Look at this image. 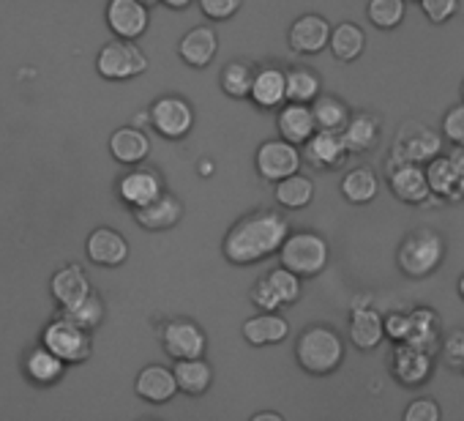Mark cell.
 Listing matches in <instances>:
<instances>
[{
	"label": "cell",
	"mask_w": 464,
	"mask_h": 421,
	"mask_svg": "<svg viewBox=\"0 0 464 421\" xmlns=\"http://www.w3.org/2000/svg\"><path fill=\"white\" fill-rule=\"evenodd\" d=\"M290 236V222L271 208L252 210L241 217L221 239V255L229 266H255L271 255H279L285 239Z\"/></svg>",
	"instance_id": "1"
},
{
	"label": "cell",
	"mask_w": 464,
	"mask_h": 421,
	"mask_svg": "<svg viewBox=\"0 0 464 421\" xmlns=\"http://www.w3.org/2000/svg\"><path fill=\"white\" fill-rule=\"evenodd\" d=\"M344 339L331 326H306L295 339V361L312 377L334 375L344 361Z\"/></svg>",
	"instance_id": "2"
},
{
	"label": "cell",
	"mask_w": 464,
	"mask_h": 421,
	"mask_svg": "<svg viewBox=\"0 0 464 421\" xmlns=\"http://www.w3.org/2000/svg\"><path fill=\"white\" fill-rule=\"evenodd\" d=\"M445 260V239L431 228H418L396 247V266L407 279L431 277Z\"/></svg>",
	"instance_id": "3"
},
{
	"label": "cell",
	"mask_w": 464,
	"mask_h": 421,
	"mask_svg": "<svg viewBox=\"0 0 464 421\" xmlns=\"http://www.w3.org/2000/svg\"><path fill=\"white\" fill-rule=\"evenodd\" d=\"M279 260H282V266H287L298 277L314 279V277H320L328 269L331 247L314 230H295V233H290L285 239V244L279 250Z\"/></svg>",
	"instance_id": "4"
},
{
	"label": "cell",
	"mask_w": 464,
	"mask_h": 421,
	"mask_svg": "<svg viewBox=\"0 0 464 421\" xmlns=\"http://www.w3.org/2000/svg\"><path fill=\"white\" fill-rule=\"evenodd\" d=\"M150 66L145 50L137 47V42L131 39H112L107 42L102 50H99V58H96V72L104 77V80H112V83H123V80H134L140 74H145Z\"/></svg>",
	"instance_id": "5"
},
{
	"label": "cell",
	"mask_w": 464,
	"mask_h": 421,
	"mask_svg": "<svg viewBox=\"0 0 464 421\" xmlns=\"http://www.w3.org/2000/svg\"><path fill=\"white\" fill-rule=\"evenodd\" d=\"M42 345H47L55 356H61L66 364H82L93 353V339L91 331L77 326L69 318H55L53 323L44 326L42 331Z\"/></svg>",
	"instance_id": "6"
},
{
	"label": "cell",
	"mask_w": 464,
	"mask_h": 421,
	"mask_svg": "<svg viewBox=\"0 0 464 421\" xmlns=\"http://www.w3.org/2000/svg\"><path fill=\"white\" fill-rule=\"evenodd\" d=\"M442 151V137L437 129L426 126V123H404L391 145V162L388 164H396V162H418V164H426L431 162L434 156H440Z\"/></svg>",
	"instance_id": "7"
},
{
	"label": "cell",
	"mask_w": 464,
	"mask_h": 421,
	"mask_svg": "<svg viewBox=\"0 0 464 421\" xmlns=\"http://www.w3.org/2000/svg\"><path fill=\"white\" fill-rule=\"evenodd\" d=\"M150 126L164 140H183L194 129V107L178 93H164L150 104Z\"/></svg>",
	"instance_id": "8"
},
{
	"label": "cell",
	"mask_w": 464,
	"mask_h": 421,
	"mask_svg": "<svg viewBox=\"0 0 464 421\" xmlns=\"http://www.w3.org/2000/svg\"><path fill=\"white\" fill-rule=\"evenodd\" d=\"M301 162H304V153H301V145H293L287 142L285 137H276V140H266L257 153H255V170L263 181L268 183H276L293 172L301 170Z\"/></svg>",
	"instance_id": "9"
},
{
	"label": "cell",
	"mask_w": 464,
	"mask_h": 421,
	"mask_svg": "<svg viewBox=\"0 0 464 421\" xmlns=\"http://www.w3.org/2000/svg\"><path fill=\"white\" fill-rule=\"evenodd\" d=\"M388 189L396 200L404 205H426V202H442L431 194L426 167L418 162H396L388 164Z\"/></svg>",
	"instance_id": "10"
},
{
	"label": "cell",
	"mask_w": 464,
	"mask_h": 421,
	"mask_svg": "<svg viewBox=\"0 0 464 421\" xmlns=\"http://www.w3.org/2000/svg\"><path fill=\"white\" fill-rule=\"evenodd\" d=\"M372 301V293H361L350 304V342L363 353L377 350L385 339V318Z\"/></svg>",
	"instance_id": "11"
},
{
	"label": "cell",
	"mask_w": 464,
	"mask_h": 421,
	"mask_svg": "<svg viewBox=\"0 0 464 421\" xmlns=\"http://www.w3.org/2000/svg\"><path fill=\"white\" fill-rule=\"evenodd\" d=\"M159 339H161L164 353L172 361L197 358V356H205V350H208V337H205L202 326L188 318H172V320L161 323Z\"/></svg>",
	"instance_id": "12"
},
{
	"label": "cell",
	"mask_w": 464,
	"mask_h": 421,
	"mask_svg": "<svg viewBox=\"0 0 464 421\" xmlns=\"http://www.w3.org/2000/svg\"><path fill=\"white\" fill-rule=\"evenodd\" d=\"M434 356L426 348H418L412 342H393L391 353V375L404 386V388H418L429 383L434 372Z\"/></svg>",
	"instance_id": "13"
},
{
	"label": "cell",
	"mask_w": 464,
	"mask_h": 421,
	"mask_svg": "<svg viewBox=\"0 0 464 421\" xmlns=\"http://www.w3.org/2000/svg\"><path fill=\"white\" fill-rule=\"evenodd\" d=\"M331 23L323 15H304L287 31V44L298 55H320L331 44Z\"/></svg>",
	"instance_id": "14"
},
{
	"label": "cell",
	"mask_w": 464,
	"mask_h": 421,
	"mask_svg": "<svg viewBox=\"0 0 464 421\" xmlns=\"http://www.w3.org/2000/svg\"><path fill=\"white\" fill-rule=\"evenodd\" d=\"M164 191V181L161 175L153 170V167H142V164H134L129 172L121 175L118 181V197L134 210V208H142L148 202H153L159 194Z\"/></svg>",
	"instance_id": "15"
},
{
	"label": "cell",
	"mask_w": 464,
	"mask_h": 421,
	"mask_svg": "<svg viewBox=\"0 0 464 421\" xmlns=\"http://www.w3.org/2000/svg\"><path fill=\"white\" fill-rule=\"evenodd\" d=\"M107 25L118 39L137 42L150 25V6L140 4V0H110Z\"/></svg>",
	"instance_id": "16"
},
{
	"label": "cell",
	"mask_w": 464,
	"mask_h": 421,
	"mask_svg": "<svg viewBox=\"0 0 464 421\" xmlns=\"http://www.w3.org/2000/svg\"><path fill=\"white\" fill-rule=\"evenodd\" d=\"M134 220L142 230H150V233L172 230L183 220V202L172 191L164 189L153 202L134 208Z\"/></svg>",
	"instance_id": "17"
},
{
	"label": "cell",
	"mask_w": 464,
	"mask_h": 421,
	"mask_svg": "<svg viewBox=\"0 0 464 421\" xmlns=\"http://www.w3.org/2000/svg\"><path fill=\"white\" fill-rule=\"evenodd\" d=\"M85 255L93 266L118 269L129 260V241L112 228H96L85 241Z\"/></svg>",
	"instance_id": "18"
},
{
	"label": "cell",
	"mask_w": 464,
	"mask_h": 421,
	"mask_svg": "<svg viewBox=\"0 0 464 421\" xmlns=\"http://www.w3.org/2000/svg\"><path fill=\"white\" fill-rule=\"evenodd\" d=\"M276 129H279V137H285L287 142L304 148L312 140V134L317 132V121H314L312 104L285 102L276 110Z\"/></svg>",
	"instance_id": "19"
},
{
	"label": "cell",
	"mask_w": 464,
	"mask_h": 421,
	"mask_svg": "<svg viewBox=\"0 0 464 421\" xmlns=\"http://www.w3.org/2000/svg\"><path fill=\"white\" fill-rule=\"evenodd\" d=\"M249 102L257 110H279L287 102V72L274 64L257 66Z\"/></svg>",
	"instance_id": "20"
},
{
	"label": "cell",
	"mask_w": 464,
	"mask_h": 421,
	"mask_svg": "<svg viewBox=\"0 0 464 421\" xmlns=\"http://www.w3.org/2000/svg\"><path fill=\"white\" fill-rule=\"evenodd\" d=\"M347 145L342 140V132H325V129H317L312 134V140L304 145V162H309L314 170H336L344 164L347 159Z\"/></svg>",
	"instance_id": "21"
},
{
	"label": "cell",
	"mask_w": 464,
	"mask_h": 421,
	"mask_svg": "<svg viewBox=\"0 0 464 421\" xmlns=\"http://www.w3.org/2000/svg\"><path fill=\"white\" fill-rule=\"evenodd\" d=\"M218 53V36L213 28L208 25H197L191 31H186L178 42V58L188 66V69H205L213 64Z\"/></svg>",
	"instance_id": "22"
},
{
	"label": "cell",
	"mask_w": 464,
	"mask_h": 421,
	"mask_svg": "<svg viewBox=\"0 0 464 421\" xmlns=\"http://www.w3.org/2000/svg\"><path fill=\"white\" fill-rule=\"evenodd\" d=\"M134 391L140 399L150 402V405H164L169 402L180 388L175 380V372L164 364H148L140 369L137 380H134Z\"/></svg>",
	"instance_id": "23"
},
{
	"label": "cell",
	"mask_w": 464,
	"mask_h": 421,
	"mask_svg": "<svg viewBox=\"0 0 464 421\" xmlns=\"http://www.w3.org/2000/svg\"><path fill=\"white\" fill-rule=\"evenodd\" d=\"M380 132H382V123L374 113H366V110L353 113L342 129V140L347 145V153H353V156L369 153L380 142Z\"/></svg>",
	"instance_id": "24"
},
{
	"label": "cell",
	"mask_w": 464,
	"mask_h": 421,
	"mask_svg": "<svg viewBox=\"0 0 464 421\" xmlns=\"http://www.w3.org/2000/svg\"><path fill=\"white\" fill-rule=\"evenodd\" d=\"M241 334L252 348H268V345H279L287 339L290 323L279 312H260V315H252L249 320H244Z\"/></svg>",
	"instance_id": "25"
},
{
	"label": "cell",
	"mask_w": 464,
	"mask_h": 421,
	"mask_svg": "<svg viewBox=\"0 0 464 421\" xmlns=\"http://www.w3.org/2000/svg\"><path fill=\"white\" fill-rule=\"evenodd\" d=\"M110 153L126 167L142 164L150 153V137L140 126H121L110 134Z\"/></svg>",
	"instance_id": "26"
},
{
	"label": "cell",
	"mask_w": 464,
	"mask_h": 421,
	"mask_svg": "<svg viewBox=\"0 0 464 421\" xmlns=\"http://www.w3.org/2000/svg\"><path fill=\"white\" fill-rule=\"evenodd\" d=\"M50 293H53V299L58 301V307L66 309V307L80 304L85 296H91L93 288H91L88 274H85L77 263H72V266H63V269L50 279Z\"/></svg>",
	"instance_id": "27"
},
{
	"label": "cell",
	"mask_w": 464,
	"mask_h": 421,
	"mask_svg": "<svg viewBox=\"0 0 464 421\" xmlns=\"http://www.w3.org/2000/svg\"><path fill=\"white\" fill-rule=\"evenodd\" d=\"M426 178H429L431 194L440 197L442 202L464 200L461 197V175L450 156H434L431 162H426Z\"/></svg>",
	"instance_id": "28"
},
{
	"label": "cell",
	"mask_w": 464,
	"mask_h": 421,
	"mask_svg": "<svg viewBox=\"0 0 464 421\" xmlns=\"http://www.w3.org/2000/svg\"><path fill=\"white\" fill-rule=\"evenodd\" d=\"M172 372H175V380H178V388L188 397H202L210 383H213V367L205 361V356H197V358H178L172 364Z\"/></svg>",
	"instance_id": "29"
},
{
	"label": "cell",
	"mask_w": 464,
	"mask_h": 421,
	"mask_svg": "<svg viewBox=\"0 0 464 421\" xmlns=\"http://www.w3.org/2000/svg\"><path fill=\"white\" fill-rule=\"evenodd\" d=\"M339 191L347 202L353 205H366L377 197L380 191V178L372 167L361 164V167H353L342 175L339 181Z\"/></svg>",
	"instance_id": "30"
},
{
	"label": "cell",
	"mask_w": 464,
	"mask_h": 421,
	"mask_svg": "<svg viewBox=\"0 0 464 421\" xmlns=\"http://www.w3.org/2000/svg\"><path fill=\"white\" fill-rule=\"evenodd\" d=\"M274 197L285 210H301L314 200V181L298 170L274 183Z\"/></svg>",
	"instance_id": "31"
},
{
	"label": "cell",
	"mask_w": 464,
	"mask_h": 421,
	"mask_svg": "<svg viewBox=\"0 0 464 421\" xmlns=\"http://www.w3.org/2000/svg\"><path fill=\"white\" fill-rule=\"evenodd\" d=\"M328 47H331V55L339 64H353L366 50V34L355 23H339V25H334V34H331V44Z\"/></svg>",
	"instance_id": "32"
},
{
	"label": "cell",
	"mask_w": 464,
	"mask_h": 421,
	"mask_svg": "<svg viewBox=\"0 0 464 421\" xmlns=\"http://www.w3.org/2000/svg\"><path fill=\"white\" fill-rule=\"evenodd\" d=\"M255 74H257V66L238 58V61L224 64V69L218 74V85L229 99H249L252 85H255Z\"/></svg>",
	"instance_id": "33"
},
{
	"label": "cell",
	"mask_w": 464,
	"mask_h": 421,
	"mask_svg": "<svg viewBox=\"0 0 464 421\" xmlns=\"http://www.w3.org/2000/svg\"><path fill=\"white\" fill-rule=\"evenodd\" d=\"M63 367L66 361L61 356H55L47 345H39L28 353L25 358V372L34 383H42V386H50V383H58L63 377Z\"/></svg>",
	"instance_id": "34"
},
{
	"label": "cell",
	"mask_w": 464,
	"mask_h": 421,
	"mask_svg": "<svg viewBox=\"0 0 464 421\" xmlns=\"http://www.w3.org/2000/svg\"><path fill=\"white\" fill-rule=\"evenodd\" d=\"M312 113H314L317 129H325V132H342L344 123L353 115V110L347 107V102L339 99L336 93H320L312 102Z\"/></svg>",
	"instance_id": "35"
},
{
	"label": "cell",
	"mask_w": 464,
	"mask_h": 421,
	"mask_svg": "<svg viewBox=\"0 0 464 421\" xmlns=\"http://www.w3.org/2000/svg\"><path fill=\"white\" fill-rule=\"evenodd\" d=\"M323 93V80L309 66H293L287 69V102L312 104Z\"/></svg>",
	"instance_id": "36"
},
{
	"label": "cell",
	"mask_w": 464,
	"mask_h": 421,
	"mask_svg": "<svg viewBox=\"0 0 464 421\" xmlns=\"http://www.w3.org/2000/svg\"><path fill=\"white\" fill-rule=\"evenodd\" d=\"M407 0H369L366 17L377 31H396L404 23Z\"/></svg>",
	"instance_id": "37"
},
{
	"label": "cell",
	"mask_w": 464,
	"mask_h": 421,
	"mask_svg": "<svg viewBox=\"0 0 464 421\" xmlns=\"http://www.w3.org/2000/svg\"><path fill=\"white\" fill-rule=\"evenodd\" d=\"M61 315H63V318H69V320H74L77 326H82V328L93 331V328H96V326H102V320H104V301H102L96 293H91V296H85L80 304L61 309Z\"/></svg>",
	"instance_id": "38"
},
{
	"label": "cell",
	"mask_w": 464,
	"mask_h": 421,
	"mask_svg": "<svg viewBox=\"0 0 464 421\" xmlns=\"http://www.w3.org/2000/svg\"><path fill=\"white\" fill-rule=\"evenodd\" d=\"M268 279L274 282V288H276V293H279V299H282L285 307L298 304V299H301V293H304V285H301L304 277H298V274L290 271L287 266H279V269H274V271L268 274Z\"/></svg>",
	"instance_id": "39"
},
{
	"label": "cell",
	"mask_w": 464,
	"mask_h": 421,
	"mask_svg": "<svg viewBox=\"0 0 464 421\" xmlns=\"http://www.w3.org/2000/svg\"><path fill=\"white\" fill-rule=\"evenodd\" d=\"M249 299H252V304H255L260 312H279V309L285 307L282 299H279V293H276V288H274V282L268 279V274L260 277V279L252 285Z\"/></svg>",
	"instance_id": "40"
},
{
	"label": "cell",
	"mask_w": 464,
	"mask_h": 421,
	"mask_svg": "<svg viewBox=\"0 0 464 421\" xmlns=\"http://www.w3.org/2000/svg\"><path fill=\"white\" fill-rule=\"evenodd\" d=\"M440 358L448 369L464 372V331H450L448 337H442Z\"/></svg>",
	"instance_id": "41"
},
{
	"label": "cell",
	"mask_w": 464,
	"mask_h": 421,
	"mask_svg": "<svg viewBox=\"0 0 464 421\" xmlns=\"http://www.w3.org/2000/svg\"><path fill=\"white\" fill-rule=\"evenodd\" d=\"M197 4L210 23H227L241 12L244 0H197Z\"/></svg>",
	"instance_id": "42"
},
{
	"label": "cell",
	"mask_w": 464,
	"mask_h": 421,
	"mask_svg": "<svg viewBox=\"0 0 464 421\" xmlns=\"http://www.w3.org/2000/svg\"><path fill=\"white\" fill-rule=\"evenodd\" d=\"M418 6L431 25H445L456 17L459 0H418Z\"/></svg>",
	"instance_id": "43"
},
{
	"label": "cell",
	"mask_w": 464,
	"mask_h": 421,
	"mask_svg": "<svg viewBox=\"0 0 464 421\" xmlns=\"http://www.w3.org/2000/svg\"><path fill=\"white\" fill-rule=\"evenodd\" d=\"M440 132H442V137H445L448 142L464 145V102H459L456 107H450V110L442 115Z\"/></svg>",
	"instance_id": "44"
},
{
	"label": "cell",
	"mask_w": 464,
	"mask_h": 421,
	"mask_svg": "<svg viewBox=\"0 0 464 421\" xmlns=\"http://www.w3.org/2000/svg\"><path fill=\"white\" fill-rule=\"evenodd\" d=\"M410 328H412V312L393 309V312L385 315V337L391 342H407Z\"/></svg>",
	"instance_id": "45"
},
{
	"label": "cell",
	"mask_w": 464,
	"mask_h": 421,
	"mask_svg": "<svg viewBox=\"0 0 464 421\" xmlns=\"http://www.w3.org/2000/svg\"><path fill=\"white\" fill-rule=\"evenodd\" d=\"M440 418H442V410L431 397H418L404 410V421H440Z\"/></svg>",
	"instance_id": "46"
},
{
	"label": "cell",
	"mask_w": 464,
	"mask_h": 421,
	"mask_svg": "<svg viewBox=\"0 0 464 421\" xmlns=\"http://www.w3.org/2000/svg\"><path fill=\"white\" fill-rule=\"evenodd\" d=\"M252 421H285V416L276 413V410H260V413L252 416Z\"/></svg>",
	"instance_id": "47"
},
{
	"label": "cell",
	"mask_w": 464,
	"mask_h": 421,
	"mask_svg": "<svg viewBox=\"0 0 464 421\" xmlns=\"http://www.w3.org/2000/svg\"><path fill=\"white\" fill-rule=\"evenodd\" d=\"M161 4L167 6V9H175V12H183V9H188L194 0H161Z\"/></svg>",
	"instance_id": "48"
},
{
	"label": "cell",
	"mask_w": 464,
	"mask_h": 421,
	"mask_svg": "<svg viewBox=\"0 0 464 421\" xmlns=\"http://www.w3.org/2000/svg\"><path fill=\"white\" fill-rule=\"evenodd\" d=\"M456 290H459V299L464 301V274L459 277V282H456Z\"/></svg>",
	"instance_id": "49"
},
{
	"label": "cell",
	"mask_w": 464,
	"mask_h": 421,
	"mask_svg": "<svg viewBox=\"0 0 464 421\" xmlns=\"http://www.w3.org/2000/svg\"><path fill=\"white\" fill-rule=\"evenodd\" d=\"M197 170H199L202 175H210V172H213V164H210V162H205V164H202V167H197Z\"/></svg>",
	"instance_id": "50"
},
{
	"label": "cell",
	"mask_w": 464,
	"mask_h": 421,
	"mask_svg": "<svg viewBox=\"0 0 464 421\" xmlns=\"http://www.w3.org/2000/svg\"><path fill=\"white\" fill-rule=\"evenodd\" d=\"M140 4H145V6H159L161 0H140Z\"/></svg>",
	"instance_id": "51"
},
{
	"label": "cell",
	"mask_w": 464,
	"mask_h": 421,
	"mask_svg": "<svg viewBox=\"0 0 464 421\" xmlns=\"http://www.w3.org/2000/svg\"><path fill=\"white\" fill-rule=\"evenodd\" d=\"M461 175V197H464V172H459Z\"/></svg>",
	"instance_id": "52"
},
{
	"label": "cell",
	"mask_w": 464,
	"mask_h": 421,
	"mask_svg": "<svg viewBox=\"0 0 464 421\" xmlns=\"http://www.w3.org/2000/svg\"><path fill=\"white\" fill-rule=\"evenodd\" d=\"M459 93H461V102H464V80H461V88H459Z\"/></svg>",
	"instance_id": "53"
},
{
	"label": "cell",
	"mask_w": 464,
	"mask_h": 421,
	"mask_svg": "<svg viewBox=\"0 0 464 421\" xmlns=\"http://www.w3.org/2000/svg\"><path fill=\"white\" fill-rule=\"evenodd\" d=\"M407 4H418V0H407Z\"/></svg>",
	"instance_id": "54"
}]
</instances>
